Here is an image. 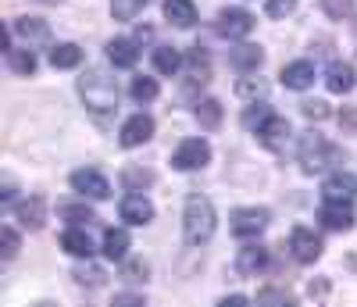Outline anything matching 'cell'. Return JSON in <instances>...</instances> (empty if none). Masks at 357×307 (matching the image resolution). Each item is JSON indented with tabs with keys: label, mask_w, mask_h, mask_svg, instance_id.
<instances>
[{
	"label": "cell",
	"mask_w": 357,
	"mask_h": 307,
	"mask_svg": "<svg viewBox=\"0 0 357 307\" xmlns=\"http://www.w3.org/2000/svg\"><path fill=\"white\" fill-rule=\"evenodd\" d=\"M79 93H82L86 107L93 111L100 121H107V118L118 111V86H114V79H111L107 72H100V68H89V72L79 79Z\"/></svg>",
	"instance_id": "1"
},
{
	"label": "cell",
	"mask_w": 357,
	"mask_h": 307,
	"mask_svg": "<svg viewBox=\"0 0 357 307\" xmlns=\"http://www.w3.org/2000/svg\"><path fill=\"white\" fill-rule=\"evenodd\" d=\"M183 236L190 247H204L215 236V204L204 193H190L186 197V211H183Z\"/></svg>",
	"instance_id": "2"
},
{
	"label": "cell",
	"mask_w": 357,
	"mask_h": 307,
	"mask_svg": "<svg viewBox=\"0 0 357 307\" xmlns=\"http://www.w3.org/2000/svg\"><path fill=\"white\" fill-rule=\"evenodd\" d=\"M296 158H301V168L307 172V175H314V172H325L329 165H336L343 154L325 140L321 133H314V129H307L301 140H296Z\"/></svg>",
	"instance_id": "3"
},
{
	"label": "cell",
	"mask_w": 357,
	"mask_h": 307,
	"mask_svg": "<svg viewBox=\"0 0 357 307\" xmlns=\"http://www.w3.org/2000/svg\"><path fill=\"white\" fill-rule=\"evenodd\" d=\"M207 161H211V147H207V140H183L175 147V154H172V168H178V172H197Z\"/></svg>",
	"instance_id": "4"
},
{
	"label": "cell",
	"mask_w": 357,
	"mask_h": 307,
	"mask_svg": "<svg viewBox=\"0 0 357 307\" xmlns=\"http://www.w3.org/2000/svg\"><path fill=\"white\" fill-rule=\"evenodd\" d=\"M268 214L264 207H240V211H232V236L236 239H254V236H261L264 229H268Z\"/></svg>",
	"instance_id": "5"
},
{
	"label": "cell",
	"mask_w": 357,
	"mask_h": 307,
	"mask_svg": "<svg viewBox=\"0 0 357 307\" xmlns=\"http://www.w3.org/2000/svg\"><path fill=\"white\" fill-rule=\"evenodd\" d=\"M215 29H218V36H225V40H243V36L254 33V15L243 11V8H225V11H218Z\"/></svg>",
	"instance_id": "6"
},
{
	"label": "cell",
	"mask_w": 357,
	"mask_h": 307,
	"mask_svg": "<svg viewBox=\"0 0 357 307\" xmlns=\"http://www.w3.org/2000/svg\"><path fill=\"white\" fill-rule=\"evenodd\" d=\"M72 190L89 197V200H107L111 197V182L100 172H93V168H79V172H72Z\"/></svg>",
	"instance_id": "7"
},
{
	"label": "cell",
	"mask_w": 357,
	"mask_h": 307,
	"mask_svg": "<svg viewBox=\"0 0 357 307\" xmlns=\"http://www.w3.org/2000/svg\"><path fill=\"white\" fill-rule=\"evenodd\" d=\"M289 250H293V257L301 261V264H314V261L321 257V239H318L311 229L296 225V229L289 232Z\"/></svg>",
	"instance_id": "8"
},
{
	"label": "cell",
	"mask_w": 357,
	"mask_h": 307,
	"mask_svg": "<svg viewBox=\"0 0 357 307\" xmlns=\"http://www.w3.org/2000/svg\"><path fill=\"white\" fill-rule=\"evenodd\" d=\"M118 214H122V222H129V225H146L154 218V204L143 193L129 190V197H122V204H118Z\"/></svg>",
	"instance_id": "9"
},
{
	"label": "cell",
	"mask_w": 357,
	"mask_h": 307,
	"mask_svg": "<svg viewBox=\"0 0 357 307\" xmlns=\"http://www.w3.org/2000/svg\"><path fill=\"white\" fill-rule=\"evenodd\" d=\"M318 222L333 232H347V229H354V207L340 204V200H325L318 207Z\"/></svg>",
	"instance_id": "10"
},
{
	"label": "cell",
	"mask_w": 357,
	"mask_h": 307,
	"mask_svg": "<svg viewBox=\"0 0 357 307\" xmlns=\"http://www.w3.org/2000/svg\"><path fill=\"white\" fill-rule=\"evenodd\" d=\"M154 136V118L151 114H132L129 121H126V126H122V133H118V140H122V147H143L146 140H151Z\"/></svg>",
	"instance_id": "11"
},
{
	"label": "cell",
	"mask_w": 357,
	"mask_h": 307,
	"mask_svg": "<svg viewBox=\"0 0 357 307\" xmlns=\"http://www.w3.org/2000/svg\"><path fill=\"white\" fill-rule=\"evenodd\" d=\"M289 121L282 118V114H272V118H268L264 121V126L257 129V140H261V147H268V150H286V143H289Z\"/></svg>",
	"instance_id": "12"
},
{
	"label": "cell",
	"mask_w": 357,
	"mask_h": 307,
	"mask_svg": "<svg viewBox=\"0 0 357 307\" xmlns=\"http://www.w3.org/2000/svg\"><path fill=\"white\" fill-rule=\"evenodd\" d=\"M354 193H357V179H354L350 172L329 175V179H325V186H321V197H325V200H340V204H350Z\"/></svg>",
	"instance_id": "13"
},
{
	"label": "cell",
	"mask_w": 357,
	"mask_h": 307,
	"mask_svg": "<svg viewBox=\"0 0 357 307\" xmlns=\"http://www.w3.org/2000/svg\"><path fill=\"white\" fill-rule=\"evenodd\" d=\"M229 65H232L236 72L250 75V72H257V68L264 65V50L254 47V43H240L236 50H229Z\"/></svg>",
	"instance_id": "14"
},
{
	"label": "cell",
	"mask_w": 357,
	"mask_h": 307,
	"mask_svg": "<svg viewBox=\"0 0 357 307\" xmlns=\"http://www.w3.org/2000/svg\"><path fill=\"white\" fill-rule=\"evenodd\" d=\"M61 250L72 254V257H86V261H89V257H93V239H89L86 229L72 225V229L61 232Z\"/></svg>",
	"instance_id": "15"
},
{
	"label": "cell",
	"mask_w": 357,
	"mask_h": 307,
	"mask_svg": "<svg viewBox=\"0 0 357 307\" xmlns=\"http://www.w3.org/2000/svg\"><path fill=\"white\" fill-rule=\"evenodd\" d=\"M354 82H357V75H354V65H350V61H333L329 72H325V86H329L333 93H350Z\"/></svg>",
	"instance_id": "16"
},
{
	"label": "cell",
	"mask_w": 357,
	"mask_h": 307,
	"mask_svg": "<svg viewBox=\"0 0 357 307\" xmlns=\"http://www.w3.org/2000/svg\"><path fill=\"white\" fill-rule=\"evenodd\" d=\"M161 11H165V18H168L172 25H178V29L197 25V8H193V0H165Z\"/></svg>",
	"instance_id": "17"
},
{
	"label": "cell",
	"mask_w": 357,
	"mask_h": 307,
	"mask_svg": "<svg viewBox=\"0 0 357 307\" xmlns=\"http://www.w3.org/2000/svg\"><path fill=\"white\" fill-rule=\"evenodd\" d=\"M139 43L136 40H111L107 43V57H111V65L114 68H136V61H139Z\"/></svg>",
	"instance_id": "18"
},
{
	"label": "cell",
	"mask_w": 357,
	"mask_h": 307,
	"mask_svg": "<svg viewBox=\"0 0 357 307\" xmlns=\"http://www.w3.org/2000/svg\"><path fill=\"white\" fill-rule=\"evenodd\" d=\"M314 82V65L311 61H293L282 68V86L286 89H307Z\"/></svg>",
	"instance_id": "19"
},
{
	"label": "cell",
	"mask_w": 357,
	"mask_h": 307,
	"mask_svg": "<svg viewBox=\"0 0 357 307\" xmlns=\"http://www.w3.org/2000/svg\"><path fill=\"white\" fill-rule=\"evenodd\" d=\"M18 222H22L25 229H43V222H47V204H43V197L22 200V204H18Z\"/></svg>",
	"instance_id": "20"
},
{
	"label": "cell",
	"mask_w": 357,
	"mask_h": 307,
	"mask_svg": "<svg viewBox=\"0 0 357 307\" xmlns=\"http://www.w3.org/2000/svg\"><path fill=\"white\" fill-rule=\"evenodd\" d=\"M268 264V250L264 247H243L236 254V271L240 275H261Z\"/></svg>",
	"instance_id": "21"
},
{
	"label": "cell",
	"mask_w": 357,
	"mask_h": 307,
	"mask_svg": "<svg viewBox=\"0 0 357 307\" xmlns=\"http://www.w3.org/2000/svg\"><path fill=\"white\" fill-rule=\"evenodd\" d=\"M11 29H15L18 36H25L29 43H47L50 40V25L43 18H18Z\"/></svg>",
	"instance_id": "22"
},
{
	"label": "cell",
	"mask_w": 357,
	"mask_h": 307,
	"mask_svg": "<svg viewBox=\"0 0 357 307\" xmlns=\"http://www.w3.org/2000/svg\"><path fill=\"white\" fill-rule=\"evenodd\" d=\"M129 254V232L126 229H107L104 232V257L107 261H126Z\"/></svg>",
	"instance_id": "23"
},
{
	"label": "cell",
	"mask_w": 357,
	"mask_h": 307,
	"mask_svg": "<svg viewBox=\"0 0 357 307\" xmlns=\"http://www.w3.org/2000/svg\"><path fill=\"white\" fill-rule=\"evenodd\" d=\"M186 65H190V79H193V82H207V79H211V57H207V50H204L200 43L190 47Z\"/></svg>",
	"instance_id": "24"
},
{
	"label": "cell",
	"mask_w": 357,
	"mask_h": 307,
	"mask_svg": "<svg viewBox=\"0 0 357 307\" xmlns=\"http://www.w3.org/2000/svg\"><path fill=\"white\" fill-rule=\"evenodd\" d=\"M50 65L54 68H79L82 65V50L75 43H57L50 50Z\"/></svg>",
	"instance_id": "25"
},
{
	"label": "cell",
	"mask_w": 357,
	"mask_h": 307,
	"mask_svg": "<svg viewBox=\"0 0 357 307\" xmlns=\"http://www.w3.org/2000/svg\"><path fill=\"white\" fill-rule=\"evenodd\" d=\"M129 93H132L136 104H151V100H158V79H151V75H136L132 86H129Z\"/></svg>",
	"instance_id": "26"
},
{
	"label": "cell",
	"mask_w": 357,
	"mask_h": 307,
	"mask_svg": "<svg viewBox=\"0 0 357 307\" xmlns=\"http://www.w3.org/2000/svg\"><path fill=\"white\" fill-rule=\"evenodd\" d=\"M154 68H158L161 75H175L178 68H183V57H178L175 47H158V50H154Z\"/></svg>",
	"instance_id": "27"
},
{
	"label": "cell",
	"mask_w": 357,
	"mask_h": 307,
	"mask_svg": "<svg viewBox=\"0 0 357 307\" xmlns=\"http://www.w3.org/2000/svg\"><path fill=\"white\" fill-rule=\"evenodd\" d=\"M197 121H200L204 129H218V126H222V104L211 100V97L200 100V104H197Z\"/></svg>",
	"instance_id": "28"
},
{
	"label": "cell",
	"mask_w": 357,
	"mask_h": 307,
	"mask_svg": "<svg viewBox=\"0 0 357 307\" xmlns=\"http://www.w3.org/2000/svg\"><path fill=\"white\" fill-rule=\"evenodd\" d=\"M57 214H61L65 222H72V225H89V222H97V214L89 211L86 204H61V207H57Z\"/></svg>",
	"instance_id": "29"
},
{
	"label": "cell",
	"mask_w": 357,
	"mask_h": 307,
	"mask_svg": "<svg viewBox=\"0 0 357 307\" xmlns=\"http://www.w3.org/2000/svg\"><path fill=\"white\" fill-rule=\"evenodd\" d=\"M8 65H11V72H18V75H33V72H36V54H33V50H11V54H8Z\"/></svg>",
	"instance_id": "30"
},
{
	"label": "cell",
	"mask_w": 357,
	"mask_h": 307,
	"mask_svg": "<svg viewBox=\"0 0 357 307\" xmlns=\"http://www.w3.org/2000/svg\"><path fill=\"white\" fill-rule=\"evenodd\" d=\"M143 8H146V0H111V15L118 22H132Z\"/></svg>",
	"instance_id": "31"
},
{
	"label": "cell",
	"mask_w": 357,
	"mask_h": 307,
	"mask_svg": "<svg viewBox=\"0 0 357 307\" xmlns=\"http://www.w3.org/2000/svg\"><path fill=\"white\" fill-rule=\"evenodd\" d=\"M272 114H275V111H272V107H268L264 100H261V104H250V107L243 111V126L257 133V129H261V126H264V121H268V118H272Z\"/></svg>",
	"instance_id": "32"
},
{
	"label": "cell",
	"mask_w": 357,
	"mask_h": 307,
	"mask_svg": "<svg viewBox=\"0 0 357 307\" xmlns=\"http://www.w3.org/2000/svg\"><path fill=\"white\" fill-rule=\"evenodd\" d=\"M122 182H126V190H143V186H151V182H154V172L126 168V172H122Z\"/></svg>",
	"instance_id": "33"
},
{
	"label": "cell",
	"mask_w": 357,
	"mask_h": 307,
	"mask_svg": "<svg viewBox=\"0 0 357 307\" xmlns=\"http://www.w3.org/2000/svg\"><path fill=\"white\" fill-rule=\"evenodd\" d=\"M104 279H107V275H104L100 268H75V283H79V286L97 290V286H104Z\"/></svg>",
	"instance_id": "34"
},
{
	"label": "cell",
	"mask_w": 357,
	"mask_h": 307,
	"mask_svg": "<svg viewBox=\"0 0 357 307\" xmlns=\"http://www.w3.org/2000/svg\"><path fill=\"white\" fill-rule=\"evenodd\" d=\"M236 93H240V97H264L268 82L264 79H240V82H236Z\"/></svg>",
	"instance_id": "35"
},
{
	"label": "cell",
	"mask_w": 357,
	"mask_h": 307,
	"mask_svg": "<svg viewBox=\"0 0 357 307\" xmlns=\"http://www.w3.org/2000/svg\"><path fill=\"white\" fill-rule=\"evenodd\" d=\"M0 243H4V250H0V257L11 261V257L18 254V232H15L11 225H4V229H0Z\"/></svg>",
	"instance_id": "36"
},
{
	"label": "cell",
	"mask_w": 357,
	"mask_h": 307,
	"mask_svg": "<svg viewBox=\"0 0 357 307\" xmlns=\"http://www.w3.org/2000/svg\"><path fill=\"white\" fill-rule=\"evenodd\" d=\"M264 11H268V18H286L296 11V0H268Z\"/></svg>",
	"instance_id": "37"
},
{
	"label": "cell",
	"mask_w": 357,
	"mask_h": 307,
	"mask_svg": "<svg viewBox=\"0 0 357 307\" xmlns=\"http://www.w3.org/2000/svg\"><path fill=\"white\" fill-rule=\"evenodd\" d=\"M301 111H304V118H311V121L329 118V104H325V100H304V104H301Z\"/></svg>",
	"instance_id": "38"
},
{
	"label": "cell",
	"mask_w": 357,
	"mask_h": 307,
	"mask_svg": "<svg viewBox=\"0 0 357 307\" xmlns=\"http://www.w3.org/2000/svg\"><path fill=\"white\" fill-rule=\"evenodd\" d=\"M122 275H126V279H129V283H143V279H146V275H151V268H146V261H129Z\"/></svg>",
	"instance_id": "39"
},
{
	"label": "cell",
	"mask_w": 357,
	"mask_h": 307,
	"mask_svg": "<svg viewBox=\"0 0 357 307\" xmlns=\"http://www.w3.org/2000/svg\"><path fill=\"white\" fill-rule=\"evenodd\" d=\"M321 4H325V11H329L333 18H350V0H321Z\"/></svg>",
	"instance_id": "40"
},
{
	"label": "cell",
	"mask_w": 357,
	"mask_h": 307,
	"mask_svg": "<svg viewBox=\"0 0 357 307\" xmlns=\"http://www.w3.org/2000/svg\"><path fill=\"white\" fill-rule=\"evenodd\" d=\"M257 300H289V293H275V290H264V293H257Z\"/></svg>",
	"instance_id": "41"
},
{
	"label": "cell",
	"mask_w": 357,
	"mask_h": 307,
	"mask_svg": "<svg viewBox=\"0 0 357 307\" xmlns=\"http://www.w3.org/2000/svg\"><path fill=\"white\" fill-rule=\"evenodd\" d=\"M0 200H4V204H11V200H15V182H11V179L4 182V193H0Z\"/></svg>",
	"instance_id": "42"
},
{
	"label": "cell",
	"mask_w": 357,
	"mask_h": 307,
	"mask_svg": "<svg viewBox=\"0 0 357 307\" xmlns=\"http://www.w3.org/2000/svg\"><path fill=\"white\" fill-rule=\"evenodd\" d=\"M325 290H329V286H325V283H311V286H307V293H311V297H321Z\"/></svg>",
	"instance_id": "43"
},
{
	"label": "cell",
	"mask_w": 357,
	"mask_h": 307,
	"mask_svg": "<svg viewBox=\"0 0 357 307\" xmlns=\"http://www.w3.org/2000/svg\"><path fill=\"white\" fill-rule=\"evenodd\" d=\"M222 304H247V297H240V293H232V297H225Z\"/></svg>",
	"instance_id": "44"
},
{
	"label": "cell",
	"mask_w": 357,
	"mask_h": 307,
	"mask_svg": "<svg viewBox=\"0 0 357 307\" xmlns=\"http://www.w3.org/2000/svg\"><path fill=\"white\" fill-rule=\"evenodd\" d=\"M40 4H57V0H40Z\"/></svg>",
	"instance_id": "45"
}]
</instances>
